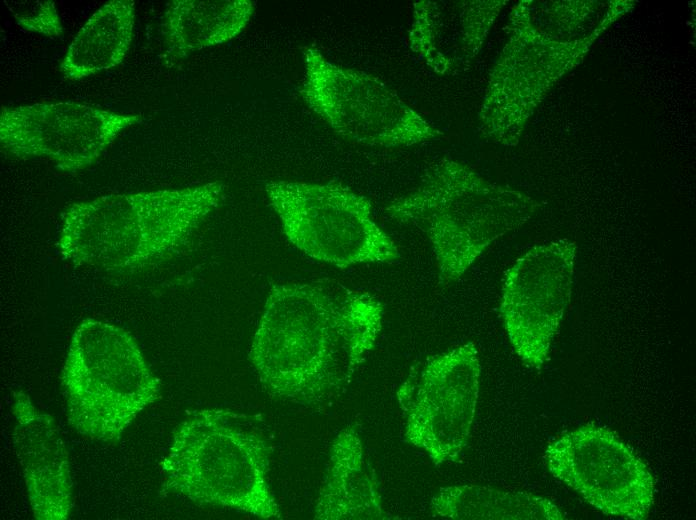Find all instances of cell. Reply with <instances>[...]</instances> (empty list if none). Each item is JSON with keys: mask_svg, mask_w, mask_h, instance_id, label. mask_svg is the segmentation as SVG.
<instances>
[{"mask_svg": "<svg viewBox=\"0 0 696 520\" xmlns=\"http://www.w3.org/2000/svg\"><path fill=\"white\" fill-rule=\"evenodd\" d=\"M135 17L132 0L102 5L70 43L59 68L64 77L80 80L119 65L130 48Z\"/></svg>", "mask_w": 696, "mask_h": 520, "instance_id": "obj_16", "label": "cell"}, {"mask_svg": "<svg viewBox=\"0 0 696 520\" xmlns=\"http://www.w3.org/2000/svg\"><path fill=\"white\" fill-rule=\"evenodd\" d=\"M436 516L459 520H562L563 513L548 498L527 492L480 485L440 488L431 498Z\"/></svg>", "mask_w": 696, "mask_h": 520, "instance_id": "obj_17", "label": "cell"}, {"mask_svg": "<svg viewBox=\"0 0 696 520\" xmlns=\"http://www.w3.org/2000/svg\"><path fill=\"white\" fill-rule=\"evenodd\" d=\"M319 520L393 519L382 505L375 473L353 426L332 441L328 463L314 509Z\"/></svg>", "mask_w": 696, "mask_h": 520, "instance_id": "obj_14", "label": "cell"}, {"mask_svg": "<svg viewBox=\"0 0 696 520\" xmlns=\"http://www.w3.org/2000/svg\"><path fill=\"white\" fill-rule=\"evenodd\" d=\"M383 315L375 296L335 281L273 284L249 354L259 382L287 402L332 399L373 350Z\"/></svg>", "mask_w": 696, "mask_h": 520, "instance_id": "obj_1", "label": "cell"}, {"mask_svg": "<svg viewBox=\"0 0 696 520\" xmlns=\"http://www.w3.org/2000/svg\"><path fill=\"white\" fill-rule=\"evenodd\" d=\"M264 189L286 239L308 257L339 268L399 257L394 241L376 223L370 200L351 188L276 180Z\"/></svg>", "mask_w": 696, "mask_h": 520, "instance_id": "obj_6", "label": "cell"}, {"mask_svg": "<svg viewBox=\"0 0 696 520\" xmlns=\"http://www.w3.org/2000/svg\"><path fill=\"white\" fill-rule=\"evenodd\" d=\"M529 5L522 1L512 9L509 41L491 73L480 112L483 134L506 146L518 143L553 78V48L533 25Z\"/></svg>", "mask_w": 696, "mask_h": 520, "instance_id": "obj_12", "label": "cell"}, {"mask_svg": "<svg viewBox=\"0 0 696 520\" xmlns=\"http://www.w3.org/2000/svg\"><path fill=\"white\" fill-rule=\"evenodd\" d=\"M224 197L213 181L76 202L62 215L57 248L76 265L136 271L179 251Z\"/></svg>", "mask_w": 696, "mask_h": 520, "instance_id": "obj_2", "label": "cell"}, {"mask_svg": "<svg viewBox=\"0 0 696 520\" xmlns=\"http://www.w3.org/2000/svg\"><path fill=\"white\" fill-rule=\"evenodd\" d=\"M13 443L38 520H65L72 507L69 457L55 419L29 395L13 393Z\"/></svg>", "mask_w": 696, "mask_h": 520, "instance_id": "obj_13", "label": "cell"}, {"mask_svg": "<svg viewBox=\"0 0 696 520\" xmlns=\"http://www.w3.org/2000/svg\"><path fill=\"white\" fill-rule=\"evenodd\" d=\"M548 471L605 515L646 519L655 480L634 450L607 427L585 424L551 441Z\"/></svg>", "mask_w": 696, "mask_h": 520, "instance_id": "obj_9", "label": "cell"}, {"mask_svg": "<svg viewBox=\"0 0 696 520\" xmlns=\"http://www.w3.org/2000/svg\"><path fill=\"white\" fill-rule=\"evenodd\" d=\"M304 103L341 137L372 147L412 146L440 132L379 78L341 66L315 47L303 53Z\"/></svg>", "mask_w": 696, "mask_h": 520, "instance_id": "obj_7", "label": "cell"}, {"mask_svg": "<svg viewBox=\"0 0 696 520\" xmlns=\"http://www.w3.org/2000/svg\"><path fill=\"white\" fill-rule=\"evenodd\" d=\"M4 5L24 30L59 38L63 24L54 1L4 0Z\"/></svg>", "mask_w": 696, "mask_h": 520, "instance_id": "obj_20", "label": "cell"}, {"mask_svg": "<svg viewBox=\"0 0 696 520\" xmlns=\"http://www.w3.org/2000/svg\"><path fill=\"white\" fill-rule=\"evenodd\" d=\"M438 5L432 1H418L413 5V22L408 42L412 52L417 54L427 66L437 73L444 74L451 67V60L439 49Z\"/></svg>", "mask_w": 696, "mask_h": 520, "instance_id": "obj_18", "label": "cell"}, {"mask_svg": "<svg viewBox=\"0 0 696 520\" xmlns=\"http://www.w3.org/2000/svg\"><path fill=\"white\" fill-rule=\"evenodd\" d=\"M480 375L477 346L467 342L412 366L396 392L406 440L436 466L456 461L467 446Z\"/></svg>", "mask_w": 696, "mask_h": 520, "instance_id": "obj_8", "label": "cell"}, {"mask_svg": "<svg viewBox=\"0 0 696 520\" xmlns=\"http://www.w3.org/2000/svg\"><path fill=\"white\" fill-rule=\"evenodd\" d=\"M273 444L252 415L225 408L190 412L160 463L161 490L263 519L282 518L269 483Z\"/></svg>", "mask_w": 696, "mask_h": 520, "instance_id": "obj_3", "label": "cell"}, {"mask_svg": "<svg viewBox=\"0 0 696 520\" xmlns=\"http://www.w3.org/2000/svg\"><path fill=\"white\" fill-rule=\"evenodd\" d=\"M539 203L530 196L444 158L411 192L392 201L386 214L413 225L428 239L439 281H457L493 242L524 225Z\"/></svg>", "mask_w": 696, "mask_h": 520, "instance_id": "obj_4", "label": "cell"}, {"mask_svg": "<svg viewBox=\"0 0 696 520\" xmlns=\"http://www.w3.org/2000/svg\"><path fill=\"white\" fill-rule=\"evenodd\" d=\"M505 1H464L460 5L461 51L466 59L474 57Z\"/></svg>", "mask_w": 696, "mask_h": 520, "instance_id": "obj_19", "label": "cell"}, {"mask_svg": "<svg viewBox=\"0 0 696 520\" xmlns=\"http://www.w3.org/2000/svg\"><path fill=\"white\" fill-rule=\"evenodd\" d=\"M67 419L80 435L120 441L137 415L160 397V380L124 328L86 318L72 334L61 374Z\"/></svg>", "mask_w": 696, "mask_h": 520, "instance_id": "obj_5", "label": "cell"}, {"mask_svg": "<svg viewBox=\"0 0 696 520\" xmlns=\"http://www.w3.org/2000/svg\"><path fill=\"white\" fill-rule=\"evenodd\" d=\"M141 120L86 104L68 102L2 106V151L21 159H46L66 173L92 165L124 130Z\"/></svg>", "mask_w": 696, "mask_h": 520, "instance_id": "obj_11", "label": "cell"}, {"mask_svg": "<svg viewBox=\"0 0 696 520\" xmlns=\"http://www.w3.org/2000/svg\"><path fill=\"white\" fill-rule=\"evenodd\" d=\"M255 11L251 0H173L162 20L163 58L176 62L238 36Z\"/></svg>", "mask_w": 696, "mask_h": 520, "instance_id": "obj_15", "label": "cell"}, {"mask_svg": "<svg viewBox=\"0 0 696 520\" xmlns=\"http://www.w3.org/2000/svg\"><path fill=\"white\" fill-rule=\"evenodd\" d=\"M577 244L536 245L506 271L500 315L521 361L540 369L548 359L572 294Z\"/></svg>", "mask_w": 696, "mask_h": 520, "instance_id": "obj_10", "label": "cell"}]
</instances>
